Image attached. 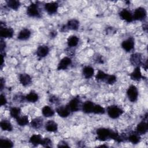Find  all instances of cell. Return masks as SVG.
I'll list each match as a JSON object with an SVG mask.
<instances>
[{"label":"cell","instance_id":"cell-1","mask_svg":"<svg viewBox=\"0 0 148 148\" xmlns=\"http://www.w3.org/2000/svg\"><path fill=\"white\" fill-rule=\"evenodd\" d=\"M27 14L31 17L40 18L41 13L39 5L35 2H31L27 8Z\"/></svg>","mask_w":148,"mask_h":148},{"label":"cell","instance_id":"cell-2","mask_svg":"<svg viewBox=\"0 0 148 148\" xmlns=\"http://www.w3.org/2000/svg\"><path fill=\"white\" fill-rule=\"evenodd\" d=\"M106 110L108 115L112 119L119 118L124 112L123 110L117 105H110L107 108Z\"/></svg>","mask_w":148,"mask_h":148},{"label":"cell","instance_id":"cell-3","mask_svg":"<svg viewBox=\"0 0 148 148\" xmlns=\"http://www.w3.org/2000/svg\"><path fill=\"white\" fill-rule=\"evenodd\" d=\"M71 112H76L82 109L81 100L79 97H73L67 104Z\"/></svg>","mask_w":148,"mask_h":148},{"label":"cell","instance_id":"cell-4","mask_svg":"<svg viewBox=\"0 0 148 148\" xmlns=\"http://www.w3.org/2000/svg\"><path fill=\"white\" fill-rule=\"evenodd\" d=\"M132 14L134 20L143 21L147 17V11L145 8L138 7L135 9Z\"/></svg>","mask_w":148,"mask_h":148},{"label":"cell","instance_id":"cell-5","mask_svg":"<svg viewBox=\"0 0 148 148\" xmlns=\"http://www.w3.org/2000/svg\"><path fill=\"white\" fill-rule=\"evenodd\" d=\"M127 95L130 101L131 102H136L138 98V90L137 87L134 85L130 86L127 90Z\"/></svg>","mask_w":148,"mask_h":148},{"label":"cell","instance_id":"cell-6","mask_svg":"<svg viewBox=\"0 0 148 148\" xmlns=\"http://www.w3.org/2000/svg\"><path fill=\"white\" fill-rule=\"evenodd\" d=\"M0 36L1 38H12L14 35V30L12 27H7L5 25L0 23Z\"/></svg>","mask_w":148,"mask_h":148},{"label":"cell","instance_id":"cell-7","mask_svg":"<svg viewBox=\"0 0 148 148\" xmlns=\"http://www.w3.org/2000/svg\"><path fill=\"white\" fill-rule=\"evenodd\" d=\"M142 60V56L140 53H135L132 54L130 58V61L131 64L135 67L140 66V65H142L143 63Z\"/></svg>","mask_w":148,"mask_h":148},{"label":"cell","instance_id":"cell-8","mask_svg":"<svg viewBox=\"0 0 148 148\" xmlns=\"http://www.w3.org/2000/svg\"><path fill=\"white\" fill-rule=\"evenodd\" d=\"M121 45V47L124 51L127 52H130L134 48L135 39L133 37H129L127 39L123 40Z\"/></svg>","mask_w":148,"mask_h":148},{"label":"cell","instance_id":"cell-9","mask_svg":"<svg viewBox=\"0 0 148 148\" xmlns=\"http://www.w3.org/2000/svg\"><path fill=\"white\" fill-rule=\"evenodd\" d=\"M58 6V3L57 2H51L45 3L44 5V9L48 14H53L57 13Z\"/></svg>","mask_w":148,"mask_h":148},{"label":"cell","instance_id":"cell-10","mask_svg":"<svg viewBox=\"0 0 148 148\" xmlns=\"http://www.w3.org/2000/svg\"><path fill=\"white\" fill-rule=\"evenodd\" d=\"M120 17L127 23H131L134 20L132 13L127 9H123L119 12Z\"/></svg>","mask_w":148,"mask_h":148},{"label":"cell","instance_id":"cell-11","mask_svg":"<svg viewBox=\"0 0 148 148\" xmlns=\"http://www.w3.org/2000/svg\"><path fill=\"white\" fill-rule=\"evenodd\" d=\"M71 58L69 57H64L58 62L57 69L58 71L65 70L68 68V66H69L71 65Z\"/></svg>","mask_w":148,"mask_h":148},{"label":"cell","instance_id":"cell-12","mask_svg":"<svg viewBox=\"0 0 148 148\" xmlns=\"http://www.w3.org/2000/svg\"><path fill=\"white\" fill-rule=\"evenodd\" d=\"M18 80L20 84L24 87L28 86L32 83V77L27 73H20L18 76Z\"/></svg>","mask_w":148,"mask_h":148},{"label":"cell","instance_id":"cell-13","mask_svg":"<svg viewBox=\"0 0 148 148\" xmlns=\"http://www.w3.org/2000/svg\"><path fill=\"white\" fill-rule=\"evenodd\" d=\"M50 51L49 47L46 45H40L36 49V54L38 57L42 58L46 57Z\"/></svg>","mask_w":148,"mask_h":148},{"label":"cell","instance_id":"cell-14","mask_svg":"<svg viewBox=\"0 0 148 148\" xmlns=\"http://www.w3.org/2000/svg\"><path fill=\"white\" fill-rule=\"evenodd\" d=\"M56 112L60 117L62 118L68 117L71 112L67 105L65 106H61L57 108Z\"/></svg>","mask_w":148,"mask_h":148},{"label":"cell","instance_id":"cell-15","mask_svg":"<svg viewBox=\"0 0 148 148\" xmlns=\"http://www.w3.org/2000/svg\"><path fill=\"white\" fill-rule=\"evenodd\" d=\"M130 79L134 81H139L140 80L143 79L144 76L142 74L140 67H135L134 71L130 74Z\"/></svg>","mask_w":148,"mask_h":148},{"label":"cell","instance_id":"cell-16","mask_svg":"<svg viewBox=\"0 0 148 148\" xmlns=\"http://www.w3.org/2000/svg\"><path fill=\"white\" fill-rule=\"evenodd\" d=\"M80 23L79 21L75 18H72L68 20L65 24V27L66 29L71 31H77L79 28Z\"/></svg>","mask_w":148,"mask_h":148},{"label":"cell","instance_id":"cell-17","mask_svg":"<svg viewBox=\"0 0 148 148\" xmlns=\"http://www.w3.org/2000/svg\"><path fill=\"white\" fill-rule=\"evenodd\" d=\"M148 131V124L146 121H142L139 123L136 127V132L139 135H144Z\"/></svg>","mask_w":148,"mask_h":148},{"label":"cell","instance_id":"cell-18","mask_svg":"<svg viewBox=\"0 0 148 148\" xmlns=\"http://www.w3.org/2000/svg\"><path fill=\"white\" fill-rule=\"evenodd\" d=\"M95 103L91 101H86L83 104L82 106V111L86 114L92 113Z\"/></svg>","mask_w":148,"mask_h":148},{"label":"cell","instance_id":"cell-19","mask_svg":"<svg viewBox=\"0 0 148 148\" xmlns=\"http://www.w3.org/2000/svg\"><path fill=\"white\" fill-rule=\"evenodd\" d=\"M31 35V31L28 28L22 29L18 34L17 38L20 40H27Z\"/></svg>","mask_w":148,"mask_h":148},{"label":"cell","instance_id":"cell-20","mask_svg":"<svg viewBox=\"0 0 148 148\" xmlns=\"http://www.w3.org/2000/svg\"><path fill=\"white\" fill-rule=\"evenodd\" d=\"M45 130L50 132H56L58 131V124L53 120L47 121L45 125Z\"/></svg>","mask_w":148,"mask_h":148},{"label":"cell","instance_id":"cell-21","mask_svg":"<svg viewBox=\"0 0 148 148\" xmlns=\"http://www.w3.org/2000/svg\"><path fill=\"white\" fill-rule=\"evenodd\" d=\"M30 124L31 127H32L34 129H36V130L40 129L43 126V119L41 117H35L31 121Z\"/></svg>","mask_w":148,"mask_h":148},{"label":"cell","instance_id":"cell-22","mask_svg":"<svg viewBox=\"0 0 148 148\" xmlns=\"http://www.w3.org/2000/svg\"><path fill=\"white\" fill-rule=\"evenodd\" d=\"M82 74L85 79H90L94 74V69L92 66H86L82 69Z\"/></svg>","mask_w":148,"mask_h":148},{"label":"cell","instance_id":"cell-23","mask_svg":"<svg viewBox=\"0 0 148 148\" xmlns=\"http://www.w3.org/2000/svg\"><path fill=\"white\" fill-rule=\"evenodd\" d=\"M127 139L131 143L134 145H136L140 142V135H139L137 132H136V131L132 132L128 136H127Z\"/></svg>","mask_w":148,"mask_h":148},{"label":"cell","instance_id":"cell-24","mask_svg":"<svg viewBox=\"0 0 148 148\" xmlns=\"http://www.w3.org/2000/svg\"><path fill=\"white\" fill-rule=\"evenodd\" d=\"M43 138L39 134H34L32 135L29 140V142L34 146H38L39 145H40Z\"/></svg>","mask_w":148,"mask_h":148},{"label":"cell","instance_id":"cell-25","mask_svg":"<svg viewBox=\"0 0 148 148\" xmlns=\"http://www.w3.org/2000/svg\"><path fill=\"white\" fill-rule=\"evenodd\" d=\"M54 110L49 106L45 105L42 109V114L46 117H53L54 115Z\"/></svg>","mask_w":148,"mask_h":148},{"label":"cell","instance_id":"cell-26","mask_svg":"<svg viewBox=\"0 0 148 148\" xmlns=\"http://www.w3.org/2000/svg\"><path fill=\"white\" fill-rule=\"evenodd\" d=\"M39 99L38 94L34 91H31L26 96L25 100L29 102L35 103Z\"/></svg>","mask_w":148,"mask_h":148},{"label":"cell","instance_id":"cell-27","mask_svg":"<svg viewBox=\"0 0 148 148\" xmlns=\"http://www.w3.org/2000/svg\"><path fill=\"white\" fill-rule=\"evenodd\" d=\"M0 127L1 128L5 131H9L10 132L13 130V127L11 123L6 120H3L0 123Z\"/></svg>","mask_w":148,"mask_h":148},{"label":"cell","instance_id":"cell-28","mask_svg":"<svg viewBox=\"0 0 148 148\" xmlns=\"http://www.w3.org/2000/svg\"><path fill=\"white\" fill-rule=\"evenodd\" d=\"M7 6L13 10H17L21 6V3L17 0H8L6 1Z\"/></svg>","mask_w":148,"mask_h":148},{"label":"cell","instance_id":"cell-29","mask_svg":"<svg viewBox=\"0 0 148 148\" xmlns=\"http://www.w3.org/2000/svg\"><path fill=\"white\" fill-rule=\"evenodd\" d=\"M79 38L76 35H71L67 39V45L69 47H76L79 43Z\"/></svg>","mask_w":148,"mask_h":148},{"label":"cell","instance_id":"cell-30","mask_svg":"<svg viewBox=\"0 0 148 148\" xmlns=\"http://www.w3.org/2000/svg\"><path fill=\"white\" fill-rule=\"evenodd\" d=\"M16 120L17 124L21 127L25 126L29 123V118L26 115L20 116L17 119H16Z\"/></svg>","mask_w":148,"mask_h":148},{"label":"cell","instance_id":"cell-31","mask_svg":"<svg viewBox=\"0 0 148 148\" xmlns=\"http://www.w3.org/2000/svg\"><path fill=\"white\" fill-rule=\"evenodd\" d=\"M14 146L13 142L9 139H0V147L2 148H11Z\"/></svg>","mask_w":148,"mask_h":148},{"label":"cell","instance_id":"cell-32","mask_svg":"<svg viewBox=\"0 0 148 148\" xmlns=\"http://www.w3.org/2000/svg\"><path fill=\"white\" fill-rule=\"evenodd\" d=\"M109 74L104 72L101 70H98L96 75H95V79L97 81L105 82Z\"/></svg>","mask_w":148,"mask_h":148},{"label":"cell","instance_id":"cell-33","mask_svg":"<svg viewBox=\"0 0 148 148\" xmlns=\"http://www.w3.org/2000/svg\"><path fill=\"white\" fill-rule=\"evenodd\" d=\"M21 111V109L19 107H12L10 109V115L12 118L16 119L20 116Z\"/></svg>","mask_w":148,"mask_h":148},{"label":"cell","instance_id":"cell-34","mask_svg":"<svg viewBox=\"0 0 148 148\" xmlns=\"http://www.w3.org/2000/svg\"><path fill=\"white\" fill-rule=\"evenodd\" d=\"M105 113V109L102 106L98 104H95L92 113L95 114H103Z\"/></svg>","mask_w":148,"mask_h":148},{"label":"cell","instance_id":"cell-35","mask_svg":"<svg viewBox=\"0 0 148 148\" xmlns=\"http://www.w3.org/2000/svg\"><path fill=\"white\" fill-rule=\"evenodd\" d=\"M40 145L44 147H51L53 143L51 139L49 138H44L42 139Z\"/></svg>","mask_w":148,"mask_h":148},{"label":"cell","instance_id":"cell-36","mask_svg":"<svg viewBox=\"0 0 148 148\" xmlns=\"http://www.w3.org/2000/svg\"><path fill=\"white\" fill-rule=\"evenodd\" d=\"M116 81H117V77L115 75H109L105 83L108 84L112 85V84H114L116 82Z\"/></svg>","mask_w":148,"mask_h":148},{"label":"cell","instance_id":"cell-37","mask_svg":"<svg viewBox=\"0 0 148 148\" xmlns=\"http://www.w3.org/2000/svg\"><path fill=\"white\" fill-rule=\"evenodd\" d=\"M49 101L54 105H58L60 103V99L55 95H51L49 98Z\"/></svg>","mask_w":148,"mask_h":148},{"label":"cell","instance_id":"cell-38","mask_svg":"<svg viewBox=\"0 0 148 148\" xmlns=\"http://www.w3.org/2000/svg\"><path fill=\"white\" fill-rule=\"evenodd\" d=\"M13 100L17 102H23L25 100V96L21 94H17L13 97Z\"/></svg>","mask_w":148,"mask_h":148},{"label":"cell","instance_id":"cell-39","mask_svg":"<svg viewBox=\"0 0 148 148\" xmlns=\"http://www.w3.org/2000/svg\"><path fill=\"white\" fill-rule=\"evenodd\" d=\"M6 47V43L4 42V40H3L2 38H1V43H0V51H1V54H5V50Z\"/></svg>","mask_w":148,"mask_h":148},{"label":"cell","instance_id":"cell-40","mask_svg":"<svg viewBox=\"0 0 148 148\" xmlns=\"http://www.w3.org/2000/svg\"><path fill=\"white\" fill-rule=\"evenodd\" d=\"M0 103L1 106L5 105L7 103V99L5 95H3V94H1L0 95Z\"/></svg>","mask_w":148,"mask_h":148},{"label":"cell","instance_id":"cell-41","mask_svg":"<svg viewBox=\"0 0 148 148\" xmlns=\"http://www.w3.org/2000/svg\"><path fill=\"white\" fill-rule=\"evenodd\" d=\"M94 61H95L96 63H98V64H103L104 63L103 60L102 58V56L101 55L97 54L94 58Z\"/></svg>","mask_w":148,"mask_h":148},{"label":"cell","instance_id":"cell-42","mask_svg":"<svg viewBox=\"0 0 148 148\" xmlns=\"http://www.w3.org/2000/svg\"><path fill=\"white\" fill-rule=\"evenodd\" d=\"M57 147H69V146L68 145V143L65 141V140H61L58 142V145H57Z\"/></svg>","mask_w":148,"mask_h":148},{"label":"cell","instance_id":"cell-43","mask_svg":"<svg viewBox=\"0 0 148 148\" xmlns=\"http://www.w3.org/2000/svg\"><path fill=\"white\" fill-rule=\"evenodd\" d=\"M5 80L3 79V78L1 77V80H0V90H1V91H2V90H3V88H4V86H5Z\"/></svg>","mask_w":148,"mask_h":148},{"label":"cell","instance_id":"cell-44","mask_svg":"<svg viewBox=\"0 0 148 148\" xmlns=\"http://www.w3.org/2000/svg\"><path fill=\"white\" fill-rule=\"evenodd\" d=\"M57 35V31L53 30V31H51L50 32V36L51 38H55Z\"/></svg>","mask_w":148,"mask_h":148},{"label":"cell","instance_id":"cell-45","mask_svg":"<svg viewBox=\"0 0 148 148\" xmlns=\"http://www.w3.org/2000/svg\"><path fill=\"white\" fill-rule=\"evenodd\" d=\"M4 55L1 54V69L2 68L3 66V63H4Z\"/></svg>","mask_w":148,"mask_h":148},{"label":"cell","instance_id":"cell-46","mask_svg":"<svg viewBox=\"0 0 148 148\" xmlns=\"http://www.w3.org/2000/svg\"><path fill=\"white\" fill-rule=\"evenodd\" d=\"M99 147H108V146L106 145H101V146H99Z\"/></svg>","mask_w":148,"mask_h":148}]
</instances>
